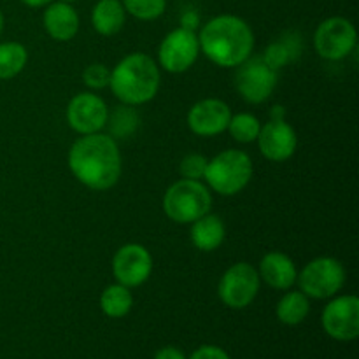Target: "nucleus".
<instances>
[{
	"label": "nucleus",
	"mask_w": 359,
	"mask_h": 359,
	"mask_svg": "<svg viewBox=\"0 0 359 359\" xmlns=\"http://www.w3.org/2000/svg\"><path fill=\"white\" fill-rule=\"evenodd\" d=\"M126 11L121 0H98L91 13V23L100 35H116L123 28Z\"/></svg>",
	"instance_id": "obj_19"
},
{
	"label": "nucleus",
	"mask_w": 359,
	"mask_h": 359,
	"mask_svg": "<svg viewBox=\"0 0 359 359\" xmlns=\"http://www.w3.org/2000/svg\"><path fill=\"white\" fill-rule=\"evenodd\" d=\"M154 359H186L184 354L175 347H163L154 354Z\"/></svg>",
	"instance_id": "obj_32"
},
{
	"label": "nucleus",
	"mask_w": 359,
	"mask_h": 359,
	"mask_svg": "<svg viewBox=\"0 0 359 359\" xmlns=\"http://www.w3.org/2000/svg\"><path fill=\"white\" fill-rule=\"evenodd\" d=\"M259 279L276 290H290L297 283V266L284 252H269L259 263Z\"/></svg>",
	"instance_id": "obj_17"
},
{
	"label": "nucleus",
	"mask_w": 359,
	"mask_h": 359,
	"mask_svg": "<svg viewBox=\"0 0 359 359\" xmlns=\"http://www.w3.org/2000/svg\"><path fill=\"white\" fill-rule=\"evenodd\" d=\"M133 307V297L130 287L123 284H112L104 290L100 297V309L107 318L121 319L128 316Z\"/></svg>",
	"instance_id": "obj_21"
},
{
	"label": "nucleus",
	"mask_w": 359,
	"mask_h": 359,
	"mask_svg": "<svg viewBox=\"0 0 359 359\" xmlns=\"http://www.w3.org/2000/svg\"><path fill=\"white\" fill-rule=\"evenodd\" d=\"M191 226V242L195 244L196 249L200 251H216L224 241V224L221 217L214 216V214H205L200 219L193 221Z\"/></svg>",
	"instance_id": "obj_18"
},
{
	"label": "nucleus",
	"mask_w": 359,
	"mask_h": 359,
	"mask_svg": "<svg viewBox=\"0 0 359 359\" xmlns=\"http://www.w3.org/2000/svg\"><path fill=\"white\" fill-rule=\"evenodd\" d=\"M212 196L200 181L181 179L167 189L163 196V210L172 221L189 224L209 214Z\"/></svg>",
	"instance_id": "obj_5"
},
{
	"label": "nucleus",
	"mask_w": 359,
	"mask_h": 359,
	"mask_svg": "<svg viewBox=\"0 0 359 359\" xmlns=\"http://www.w3.org/2000/svg\"><path fill=\"white\" fill-rule=\"evenodd\" d=\"M83 81L91 90H104V88L109 86V81H111V70L104 63H91L84 69Z\"/></svg>",
	"instance_id": "obj_27"
},
{
	"label": "nucleus",
	"mask_w": 359,
	"mask_h": 359,
	"mask_svg": "<svg viewBox=\"0 0 359 359\" xmlns=\"http://www.w3.org/2000/svg\"><path fill=\"white\" fill-rule=\"evenodd\" d=\"M284 116H286V111H284L283 105H273L270 109V119H284Z\"/></svg>",
	"instance_id": "obj_33"
},
{
	"label": "nucleus",
	"mask_w": 359,
	"mask_h": 359,
	"mask_svg": "<svg viewBox=\"0 0 359 359\" xmlns=\"http://www.w3.org/2000/svg\"><path fill=\"white\" fill-rule=\"evenodd\" d=\"M23 4H27L28 7H44L48 4H51L53 0H21Z\"/></svg>",
	"instance_id": "obj_34"
},
{
	"label": "nucleus",
	"mask_w": 359,
	"mask_h": 359,
	"mask_svg": "<svg viewBox=\"0 0 359 359\" xmlns=\"http://www.w3.org/2000/svg\"><path fill=\"white\" fill-rule=\"evenodd\" d=\"M258 146L263 156L270 161H286L297 151V132L284 119H270L262 126L258 135Z\"/></svg>",
	"instance_id": "obj_14"
},
{
	"label": "nucleus",
	"mask_w": 359,
	"mask_h": 359,
	"mask_svg": "<svg viewBox=\"0 0 359 359\" xmlns=\"http://www.w3.org/2000/svg\"><path fill=\"white\" fill-rule=\"evenodd\" d=\"M323 328L339 342H351L359 335V300L346 294L330 302L323 311Z\"/></svg>",
	"instance_id": "obj_11"
},
{
	"label": "nucleus",
	"mask_w": 359,
	"mask_h": 359,
	"mask_svg": "<svg viewBox=\"0 0 359 359\" xmlns=\"http://www.w3.org/2000/svg\"><path fill=\"white\" fill-rule=\"evenodd\" d=\"M153 270V258L140 244H126L118 249L112 259V273L118 284L137 287L146 283Z\"/></svg>",
	"instance_id": "obj_12"
},
{
	"label": "nucleus",
	"mask_w": 359,
	"mask_h": 359,
	"mask_svg": "<svg viewBox=\"0 0 359 359\" xmlns=\"http://www.w3.org/2000/svg\"><path fill=\"white\" fill-rule=\"evenodd\" d=\"M109 86L125 105L147 104L160 90V69L151 56L133 53L114 67Z\"/></svg>",
	"instance_id": "obj_3"
},
{
	"label": "nucleus",
	"mask_w": 359,
	"mask_h": 359,
	"mask_svg": "<svg viewBox=\"0 0 359 359\" xmlns=\"http://www.w3.org/2000/svg\"><path fill=\"white\" fill-rule=\"evenodd\" d=\"M60 2H65V4H72V2H76V0H60Z\"/></svg>",
	"instance_id": "obj_36"
},
{
	"label": "nucleus",
	"mask_w": 359,
	"mask_h": 359,
	"mask_svg": "<svg viewBox=\"0 0 359 359\" xmlns=\"http://www.w3.org/2000/svg\"><path fill=\"white\" fill-rule=\"evenodd\" d=\"M356 28L346 18H328L318 27L314 34V46L319 56L332 62L346 58L356 48Z\"/></svg>",
	"instance_id": "obj_8"
},
{
	"label": "nucleus",
	"mask_w": 359,
	"mask_h": 359,
	"mask_svg": "<svg viewBox=\"0 0 359 359\" xmlns=\"http://www.w3.org/2000/svg\"><path fill=\"white\" fill-rule=\"evenodd\" d=\"M107 116L105 102L90 91L76 95L67 107V121L81 135L100 132L107 125Z\"/></svg>",
	"instance_id": "obj_13"
},
{
	"label": "nucleus",
	"mask_w": 359,
	"mask_h": 359,
	"mask_svg": "<svg viewBox=\"0 0 359 359\" xmlns=\"http://www.w3.org/2000/svg\"><path fill=\"white\" fill-rule=\"evenodd\" d=\"M44 28L51 39L67 42L79 32V16L70 4L51 2L44 11Z\"/></svg>",
	"instance_id": "obj_16"
},
{
	"label": "nucleus",
	"mask_w": 359,
	"mask_h": 359,
	"mask_svg": "<svg viewBox=\"0 0 359 359\" xmlns=\"http://www.w3.org/2000/svg\"><path fill=\"white\" fill-rule=\"evenodd\" d=\"M74 177L86 188L105 191L121 177V154L118 144L105 133H90L74 142L69 151Z\"/></svg>",
	"instance_id": "obj_1"
},
{
	"label": "nucleus",
	"mask_w": 359,
	"mask_h": 359,
	"mask_svg": "<svg viewBox=\"0 0 359 359\" xmlns=\"http://www.w3.org/2000/svg\"><path fill=\"white\" fill-rule=\"evenodd\" d=\"M259 291V273L249 263H235L221 277L217 294L230 309H245Z\"/></svg>",
	"instance_id": "obj_7"
},
{
	"label": "nucleus",
	"mask_w": 359,
	"mask_h": 359,
	"mask_svg": "<svg viewBox=\"0 0 359 359\" xmlns=\"http://www.w3.org/2000/svg\"><path fill=\"white\" fill-rule=\"evenodd\" d=\"M207 158L202 156V154H186L182 158L181 165H179V172L184 179H193V181H200L205 175V168H207Z\"/></svg>",
	"instance_id": "obj_26"
},
{
	"label": "nucleus",
	"mask_w": 359,
	"mask_h": 359,
	"mask_svg": "<svg viewBox=\"0 0 359 359\" xmlns=\"http://www.w3.org/2000/svg\"><path fill=\"white\" fill-rule=\"evenodd\" d=\"M2 30H4V14L2 11H0V34H2Z\"/></svg>",
	"instance_id": "obj_35"
},
{
	"label": "nucleus",
	"mask_w": 359,
	"mask_h": 359,
	"mask_svg": "<svg viewBox=\"0 0 359 359\" xmlns=\"http://www.w3.org/2000/svg\"><path fill=\"white\" fill-rule=\"evenodd\" d=\"M189 359H230L228 353L217 346H202L191 354Z\"/></svg>",
	"instance_id": "obj_29"
},
{
	"label": "nucleus",
	"mask_w": 359,
	"mask_h": 359,
	"mask_svg": "<svg viewBox=\"0 0 359 359\" xmlns=\"http://www.w3.org/2000/svg\"><path fill=\"white\" fill-rule=\"evenodd\" d=\"M121 4L126 13L142 21L156 20L167 9V0H123Z\"/></svg>",
	"instance_id": "obj_25"
},
{
	"label": "nucleus",
	"mask_w": 359,
	"mask_h": 359,
	"mask_svg": "<svg viewBox=\"0 0 359 359\" xmlns=\"http://www.w3.org/2000/svg\"><path fill=\"white\" fill-rule=\"evenodd\" d=\"M302 293L318 300H326L339 293L346 284V270L335 258H316L297 276Z\"/></svg>",
	"instance_id": "obj_6"
},
{
	"label": "nucleus",
	"mask_w": 359,
	"mask_h": 359,
	"mask_svg": "<svg viewBox=\"0 0 359 359\" xmlns=\"http://www.w3.org/2000/svg\"><path fill=\"white\" fill-rule=\"evenodd\" d=\"M311 311V304H309V297L302 291H290L284 294L277 304V318L283 325L297 326L305 321Z\"/></svg>",
	"instance_id": "obj_20"
},
{
	"label": "nucleus",
	"mask_w": 359,
	"mask_h": 359,
	"mask_svg": "<svg viewBox=\"0 0 359 359\" xmlns=\"http://www.w3.org/2000/svg\"><path fill=\"white\" fill-rule=\"evenodd\" d=\"M230 130L231 137H233L237 142L249 144L255 142L259 135V130H262V123L258 121V118L248 112H241V114H235L230 118L228 123V128Z\"/></svg>",
	"instance_id": "obj_24"
},
{
	"label": "nucleus",
	"mask_w": 359,
	"mask_h": 359,
	"mask_svg": "<svg viewBox=\"0 0 359 359\" xmlns=\"http://www.w3.org/2000/svg\"><path fill=\"white\" fill-rule=\"evenodd\" d=\"M283 42H284V46L287 48V51H290L291 62H294V60H297L302 53L300 35L294 34V32H287V34L283 37Z\"/></svg>",
	"instance_id": "obj_30"
},
{
	"label": "nucleus",
	"mask_w": 359,
	"mask_h": 359,
	"mask_svg": "<svg viewBox=\"0 0 359 359\" xmlns=\"http://www.w3.org/2000/svg\"><path fill=\"white\" fill-rule=\"evenodd\" d=\"M107 123L111 126V137L118 139H126L135 132L139 125V114L135 112L133 105H123L116 107V111L111 116H107Z\"/></svg>",
	"instance_id": "obj_23"
},
{
	"label": "nucleus",
	"mask_w": 359,
	"mask_h": 359,
	"mask_svg": "<svg viewBox=\"0 0 359 359\" xmlns=\"http://www.w3.org/2000/svg\"><path fill=\"white\" fill-rule=\"evenodd\" d=\"M200 53L198 35L193 30L177 28L161 41L158 49L160 65L170 74H182L191 69Z\"/></svg>",
	"instance_id": "obj_10"
},
{
	"label": "nucleus",
	"mask_w": 359,
	"mask_h": 359,
	"mask_svg": "<svg viewBox=\"0 0 359 359\" xmlns=\"http://www.w3.org/2000/svg\"><path fill=\"white\" fill-rule=\"evenodd\" d=\"M262 58H263V62H265L270 69L276 70V72L279 69H283L286 63L291 62L290 51H287V48L284 46L283 41L272 42V44L265 49V53H263Z\"/></svg>",
	"instance_id": "obj_28"
},
{
	"label": "nucleus",
	"mask_w": 359,
	"mask_h": 359,
	"mask_svg": "<svg viewBox=\"0 0 359 359\" xmlns=\"http://www.w3.org/2000/svg\"><path fill=\"white\" fill-rule=\"evenodd\" d=\"M198 23H200V18H198V14L195 13V11H186V13L182 14V18H181L182 27L181 28H186V30L195 32V28L198 27Z\"/></svg>",
	"instance_id": "obj_31"
},
{
	"label": "nucleus",
	"mask_w": 359,
	"mask_h": 359,
	"mask_svg": "<svg viewBox=\"0 0 359 359\" xmlns=\"http://www.w3.org/2000/svg\"><path fill=\"white\" fill-rule=\"evenodd\" d=\"M277 84V72L270 69L262 56H249L245 62L237 65L235 88L238 95L249 104H262L272 95Z\"/></svg>",
	"instance_id": "obj_9"
},
{
	"label": "nucleus",
	"mask_w": 359,
	"mask_h": 359,
	"mask_svg": "<svg viewBox=\"0 0 359 359\" xmlns=\"http://www.w3.org/2000/svg\"><path fill=\"white\" fill-rule=\"evenodd\" d=\"M28 53L20 42L0 44V79H13L25 69Z\"/></svg>",
	"instance_id": "obj_22"
},
{
	"label": "nucleus",
	"mask_w": 359,
	"mask_h": 359,
	"mask_svg": "<svg viewBox=\"0 0 359 359\" xmlns=\"http://www.w3.org/2000/svg\"><path fill=\"white\" fill-rule=\"evenodd\" d=\"M205 181L223 196L241 193L252 177V161L244 151L226 149L207 161Z\"/></svg>",
	"instance_id": "obj_4"
},
{
	"label": "nucleus",
	"mask_w": 359,
	"mask_h": 359,
	"mask_svg": "<svg viewBox=\"0 0 359 359\" xmlns=\"http://www.w3.org/2000/svg\"><path fill=\"white\" fill-rule=\"evenodd\" d=\"M231 111L219 98H205L189 109L188 126L200 137H214L224 132L230 123Z\"/></svg>",
	"instance_id": "obj_15"
},
{
	"label": "nucleus",
	"mask_w": 359,
	"mask_h": 359,
	"mask_svg": "<svg viewBox=\"0 0 359 359\" xmlns=\"http://www.w3.org/2000/svg\"><path fill=\"white\" fill-rule=\"evenodd\" d=\"M200 49L219 67H237L251 56L255 35L242 18L221 14L212 18L198 35Z\"/></svg>",
	"instance_id": "obj_2"
}]
</instances>
